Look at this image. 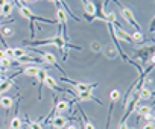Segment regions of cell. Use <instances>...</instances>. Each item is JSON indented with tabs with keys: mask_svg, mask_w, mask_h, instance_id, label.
<instances>
[{
	"mask_svg": "<svg viewBox=\"0 0 155 129\" xmlns=\"http://www.w3.org/2000/svg\"><path fill=\"white\" fill-rule=\"evenodd\" d=\"M18 11H20V15H23V18L29 20L31 23H34V21L40 20V21H44V23H50V24H53V21H52V20H46V18H41V17L35 15V14L31 11V8H28L26 5H20Z\"/></svg>",
	"mask_w": 155,
	"mask_h": 129,
	"instance_id": "1",
	"label": "cell"
},
{
	"mask_svg": "<svg viewBox=\"0 0 155 129\" xmlns=\"http://www.w3.org/2000/svg\"><path fill=\"white\" fill-rule=\"evenodd\" d=\"M56 18H58V23L61 24V31H62V38H64V41H67V14H65V11L62 9V8H59L58 6V9H56Z\"/></svg>",
	"mask_w": 155,
	"mask_h": 129,
	"instance_id": "2",
	"label": "cell"
},
{
	"mask_svg": "<svg viewBox=\"0 0 155 129\" xmlns=\"http://www.w3.org/2000/svg\"><path fill=\"white\" fill-rule=\"evenodd\" d=\"M64 82H67V84H70V85H73L74 87V90H76V93H85V91H93V88H96L97 87V84H85V82H71V81H68V79H62Z\"/></svg>",
	"mask_w": 155,
	"mask_h": 129,
	"instance_id": "3",
	"label": "cell"
},
{
	"mask_svg": "<svg viewBox=\"0 0 155 129\" xmlns=\"http://www.w3.org/2000/svg\"><path fill=\"white\" fill-rule=\"evenodd\" d=\"M120 8H122V15H123V18H125L131 26H134L135 31H140V24L137 23V20H135V17H134V14H132V11H131L129 8H126V6H120Z\"/></svg>",
	"mask_w": 155,
	"mask_h": 129,
	"instance_id": "4",
	"label": "cell"
},
{
	"mask_svg": "<svg viewBox=\"0 0 155 129\" xmlns=\"http://www.w3.org/2000/svg\"><path fill=\"white\" fill-rule=\"evenodd\" d=\"M52 126L55 129H64L67 126V118L62 117L61 114H56V117H53V120H52Z\"/></svg>",
	"mask_w": 155,
	"mask_h": 129,
	"instance_id": "5",
	"label": "cell"
},
{
	"mask_svg": "<svg viewBox=\"0 0 155 129\" xmlns=\"http://www.w3.org/2000/svg\"><path fill=\"white\" fill-rule=\"evenodd\" d=\"M41 59L46 62V64H52V66H56L58 67V61H56V56L50 52H44L41 53Z\"/></svg>",
	"mask_w": 155,
	"mask_h": 129,
	"instance_id": "6",
	"label": "cell"
},
{
	"mask_svg": "<svg viewBox=\"0 0 155 129\" xmlns=\"http://www.w3.org/2000/svg\"><path fill=\"white\" fill-rule=\"evenodd\" d=\"M47 88H52V90H56V91H59V85L56 84V79L55 78H52V76H46V79H44V82H43Z\"/></svg>",
	"mask_w": 155,
	"mask_h": 129,
	"instance_id": "7",
	"label": "cell"
},
{
	"mask_svg": "<svg viewBox=\"0 0 155 129\" xmlns=\"http://www.w3.org/2000/svg\"><path fill=\"white\" fill-rule=\"evenodd\" d=\"M12 9H14V5L11 2H6L2 8H0V15H2V17H9Z\"/></svg>",
	"mask_w": 155,
	"mask_h": 129,
	"instance_id": "8",
	"label": "cell"
},
{
	"mask_svg": "<svg viewBox=\"0 0 155 129\" xmlns=\"http://www.w3.org/2000/svg\"><path fill=\"white\" fill-rule=\"evenodd\" d=\"M38 72H40V67H37V66H28L23 69V73L26 76H32V78H37Z\"/></svg>",
	"mask_w": 155,
	"mask_h": 129,
	"instance_id": "9",
	"label": "cell"
},
{
	"mask_svg": "<svg viewBox=\"0 0 155 129\" xmlns=\"http://www.w3.org/2000/svg\"><path fill=\"white\" fill-rule=\"evenodd\" d=\"M81 102H87V100H96V97L93 96L91 91H85V93H76Z\"/></svg>",
	"mask_w": 155,
	"mask_h": 129,
	"instance_id": "10",
	"label": "cell"
},
{
	"mask_svg": "<svg viewBox=\"0 0 155 129\" xmlns=\"http://www.w3.org/2000/svg\"><path fill=\"white\" fill-rule=\"evenodd\" d=\"M137 94H138V99H140V100H147V99H150V96H152L150 91H149L147 88H144V87L140 88V90L137 91Z\"/></svg>",
	"mask_w": 155,
	"mask_h": 129,
	"instance_id": "11",
	"label": "cell"
},
{
	"mask_svg": "<svg viewBox=\"0 0 155 129\" xmlns=\"http://www.w3.org/2000/svg\"><path fill=\"white\" fill-rule=\"evenodd\" d=\"M149 112H152L149 105H138V108H137V114H138L140 117H144V115H147Z\"/></svg>",
	"mask_w": 155,
	"mask_h": 129,
	"instance_id": "12",
	"label": "cell"
},
{
	"mask_svg": "<svg viewBox=\"0 0 155 129\" xmlns=\"http://www.w3.org/2000/svg\"><path fill=\"white\" fill-rule=\"evenodd\" d=\"M0 105H2L5 109H9L12 106V99L8 97V96H2L0 97Z\"/></svg>",
	"mask_w": 155,
	"mask_h": 129,
	"instance_id": "13",
	"label": "cell"
},
{
	"mask_svg": "<svg viewBox=\"0 0 155 129\" xmlns=\"http://www.w3.org/2000/svg\"><path fill=\"white\" fill-rule=\"evenodd\" d=\"M11 129H21V126H23V121H21V118L20 117H12L11 118Z\"/></svg>",
	"mask_w": 155,
	"mask_h": 129,
	"instance_id": "14",
	"label": "cell"
},
{
	"mask_svg": "<svg viewBox=\"0 0 155 129\" xmlns=\"http://www.w3.org/2000/svg\"><path fill=\"white\" fill-rule=\"evenodd\" d=\"M67 108H68V103H67V102H64V100L56 102V105H55V111H56L58 114H61V112L67 111Z\"/></svg>",
	"mask_w": 155,
	"mask_h": 129,
	"instance_id": "15",
	"label": "cell"
},
{
	"mask_svg": "<svg viewBox=\"0 0 155 129\" xmlns=\"http://www.w3.org/2000/svg\"><path fill=\"white\" fill-rule=\"evenodd\" d=\"M131 38H132L134 43H141V41L144 40V35L141 34V31H134V32L131 34Z\"/></svg>",
	"mask_w": 155,
	"mask_h": 129,
	"instance_id": "16",
	"label": "cell"
},
{
	"mask_svg": "<svg viewBox=\"0 0 155 129\" xmlns=\"http://www.w3.org/2000/svg\"><path fill=\"white\" fill-rule=\"evenodd\" d=\"M120 96H122V93L117 90V88H114V90H111V93H110V99H111V103H116V102H119L120 100Z\"/></svg>",
	"mask_w": 155,
	"mask_h": 129,
	"instance_id": "17",
	"label": "cell"
},
{
	"mask_svg": "<svg viewBox=\"0 0 155 129\" xmlns=\"http://www.w3.org/2000/svg\"><path fill=\"white\" fill-rule=\"evenodd\" d=\"M11 87H12V81H11V79H9V81H2V82H0V94L6 93Z\"/></svg>",
	"mask_w": 155,
	"mask_h": 129,
	"instance_id": "18",
	"label": "cell"
},
{
	"mask_svg": "<svg viewBox=\"0 0 155 129\" xmlns=\"http://www.w3.org/2000/svg\"><path fill=\"white\" fill-rule=\"evenodd\" d=\"M11 64H12V61L8 59V58H2V59H0V67H2L3 70H8L11 67Z\"/></svg>",
	"mask_w": 155,
	"mask_h": 129,
	"instance_id": "19",
	"label": "cell"
},
{
	"mask_svg": "<svg viewBox=\"0 0 155 129\" xmlns=\"http://www.w3.org/2000/svg\"><path fill=\"white\" fill-rule=\"evenodd\" d=\"M12 50H14V59H20V58L26 56V52L21 47H17V49H12Z\"/></svg>",
	"mask_w": 155,
	"mask_h": 129,
	"instance_id": "20",
	"label": "cell"
},
{
	"mask_svg": "<svg viewBox=\"0 0 155 129\" xmlns=\"http://www.w3.org/2000/svg\"><path fill=\"white\" fill-rule=\"evenodd\" d=\"M91 50H93V52H101V50H102L101 43H99V41H93V43H91Z\"/></svg>",
	"mask_w": 155,
	"mask_h": 129,
	"instance_id": "21",
	"label": "cell"
},
{
	"mask_svg": "<svg viewBox=\"0 0 155 129\" xmlns=\"http://www.w3.org/2000/svg\"><path fill=\"white\" fill-rule=\"evenodd\" d=\"M5 58H8V59H14V50L12 49H5Z\"/></svg>",
	"mask_w": 155,
	"mask_h": 129,
	"instance_id": "22",
	"label": "cell"
},
{
	"mask_svg": "<svg viewBox=\"0 0 155 129\" xmlns=\"http://www.w3.org/2000/svg\"><path fill=\"white\" fill-rule=\"evenodd\" d=\"M2 32H3L5 37H12V35H14V29H11V27H5Z\"/></svg>",
	"mask_w": 155,
	"mask_h": 129,
	"instance_id": "23",
	"label": "cell"
},
{
	"mask_svg": "<svg viewBox=\"0 0 155 129\" xmlns=\"http://www.w3.org/2000/svg\"><path fill=\"white\" fill-rule=\"evenodd\" d=\"M84 129H96V127H94V124H93V123H91L90 120H87V118H85V123H84Z\"/></svg>",
	"mask_w": 155,
	"mask_h": 129,
	"instance_id": "24",
	"label": "cell"
},
{
	"mask_svg": "<svg viewBox=\"0 0 155 129\" xmlns=\"http://www.w3.org/2000/svg\"><path fill=\"white\" fill-rule=\"evenodd\" d=\"M29 126H31V129H41L40 123H37V121H29Z\"/></svg>",
	"mask_w": 155,
	"mask_h": 129,
	"instance_id": "25",
	"label": "cell"
},
{
	"mask_svg": "<svg viewBox=\"0 0 155 129\" xmlns=\"http://www.w3.org/2000/svg\"><path fill=\"white\" fill-rule=\"evenodd\" d=\"M144 118H146L149 123H152V120H153V114H152V112H149L147 115H144Z\"/></svg>",
	"mask_w": 155,
	"mask_h": 129,
	"instance_id": "26",
	"label": "cell"
},
{
	"mask_svg": "<svg viewBox=\"0 0 155 129\" xmlns=\"http://www.w3.org/2000/svg\"><path fill=\"white\" fill-rule=\"evenodd\" d=\"M119 129H129V127H128L126 121H122V123H119Z\"/></svg>",
	"mask_w": 155,
	"mask_h": 129,
	"instance_id": "27",
	"label": "cell"
},
{
	"mask_svg": "<svg viewBox=\"0 0 155 129\" xmlns=\"http://www.w3.org/2000/svg\"><path fill=\"white\" fill-rule=\"evenodd\" d=\"M143 129H153V123H147V124H144Z\"/></svg>",
	"mask_w": 155,
	"mask_h": 129,
	"instance_id": "28",
	"label": "cell"
},
{
	"mask_svg": "<svg viewBox=\"0 0 155 129\" xmlns=\"http://www.w3.org/2000/svg\"><path fill=\"white\" fill-rule=\"evenodd\" d=\"M2 58H5V50L0 49V59H2Z\"/></svg>",
	"mask_w": 155,
	"mask_h": 129,
	"instance_id": "29",
	"label": "cell"
},
{
	"mask_svg": "<svg viewBox=\"0 0 155 129\" xmlns=\"http://www.w3.org/2000/svg\"><path fill=\"white\" fill-rule=\"evenodd\" d=\"M6 2H8V0H0V8H2V6H3Z\"/></svg>",
	"mask_w": 155,
	"mask_h": 129,
	"instance_id": "30",
	"label": "cell"
},
{
	"mask_svg": "<svg viewBox=\"0 0 155 129\" xmlns=\"http://www.w3.org/2000/svg\"><path fill=\"white\" fill-rule=\"evenodd\" d=\"M65 129H76V127H74V126H71V124H70V126H65Z\"/></svg>",
	"mask_w": 155,
	"mask_h": 129,
	"instance_id": "31",
	"label": "cell"
},
{
	"mask_svg": "<svg viewBox=\"0 0 155 129\" xmlns=\"http://www.w3.org/2000/svg\"><path fill=\"white\" fill-rule=\"evenodd\" d=\"M47 2H50V3H55V2H56V0H47Z\"/></svg>",
	"mask_w": 155,
	"mask_h": 129,
	"instance_id": "32",
	"label": "cell"
},
{
	"mask_svg": "<svg viewBox=\"0 0 155 129\" xmlns=\"http://www.w3.org/2000/svg\"><path fill=\"white\" fill-rule=\"evenodd\" d=\"M3 81V78H2V75H0V82H2Z\"/></svg>",
	"mask_w": 155,
	"mask_h": 129,
	"instance_id": "33",
	"label": "cell"
},
{
	"mask_svg": "<svg viewBox=\"0 0 155 129\" xmlns=\"http://www.w3.org/2000/svg\"><path fill=\"white\" fill-rule=\"evenodd\" d=\"M29 2H37V0H29Z\"/></svg>",
	"mask_w": 155,
	"mask_h": 129,
	"instance_id": "34",
	"label": "cell"
},
{
	"mask_svg": "<svg viewBox=\"0 0 155 129\" xmlns=\"http://www.w3.org/2000/svg\"><path fill=\"white\" fill-rule=\"evenodd\" d=\"M17 2H18V3H20V0H17ZM20 5H21V3H20Z\"/></svg>",
	"mask_w": 155,
	"mask_h": 129,
	"instance_id": "35",
	"label": "cell"
},
{
	"mask_svg": "<svg viewBox=\"0 0 155 129\" xmlns=\"http://www.w3.org/2000/svg\"><path fill=\"white\" fill-rule=\"evenodd\" d=\"M0 26H2V21H0Z\"/></svg>",
	"mask_w": 155,
	"mask_h": 129,
	"instance_id": "36",
	"label": "cell"
}]
</instances>
